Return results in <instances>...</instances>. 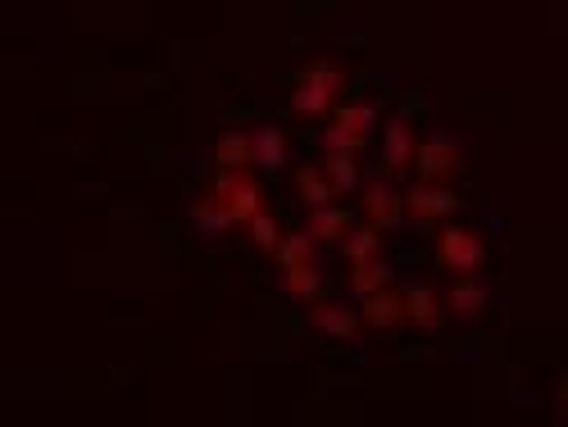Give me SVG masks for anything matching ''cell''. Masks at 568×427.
<instances>
[{
	"mask_svg": "<svg viewBox=\"0 0 568 427\" xmlns=\"http://www.w3.org/2000/svg\"><path fill=\"white\" fill-rule=\"evenodd\" d=\"M487 305H491V287L483 277H459V282L446 287V309L455 318H483Z\"/></svg>",
	"mask_w": 568,
	"mask_h": 427,
	"instance_id": "8fae6325",
	"label": "cell"
},
{
	"mask_svg": "<svg viewBox=\"0 0 568 427\" xmlns=\"http://www.w3.org/2000/svg\"><path fill=\"white\" fill-rule=\"evenodd\" d=\"M405 214L414 223H446L450 214H459V196L450 186H433V182H414L405 192Z\"/></svg>",
	"mask_w": 568,
	"mask_h": 427,
	"instance_id": "8992f818",
	"label": "cell"
},
{
	"mask_svg": "<svg viewBox=\"0 0 568 427\" xmlns=\"http://www.w3.org/2000/svg\"><path fill=\"white\" fill-rule=\"evenodd\" d=\"M342 91H346V73L333 60H310L292 87V110L301 119H323V114H337L342 105Z\"/></svg>",
	"mask_w": 568,
	"mask_h": 427,
	"instance_id": "6da1fadb",
	"label": "cell"
},
{
	"mask_svg": "<svg viewBox=\"0 0 568 427\" xmlns=\"http://www.w3.org/2000/svg\"><path fill=\"white\" fill-rule=\"evenodd\" d=\"M564 400H568V396H564Z\"/></svg>",
	"mask_w": 568,
	"mask_h": 427,
	"instance_id": "cb8c5ba5",
	"label": "cell"
},
{
	"mask_svg": "<svg viewBox=\"0 0 568 427\" xmlns=\"http://www.w3.org/2000/svg\"><path fill=\"white\" fill-rule=\"evenodd\" d=\"M351 227H355V218H351V210H342V205H327V210H310V236L318 246H342L346 236H351Z\"/></svg>",
	"mask_w": 568,
	"mask_h": 427,
	"instance_id": "4fadbf2b",
	"label": "cell"
},
{
	"mask_svg": "<svg viewBox=\"0 0 568 427\" xmlns=\"http://www.w3.org/2000/svg\"><path fill=\"white\" fill-rule=\"evenodd\" d=\"M342 251H346V260H351V264L383 260V255H377V251H383V232H377L373 223H359V227H351V236L342 242Z\"/></svg>",
	"mask_w": 568,
	"mask_h": 427,
	"instance_id": "d6986e66",
	"label": "cell"
},
{
	"mask_svg": "<svg viewBox=\"0 0 568 427\" xmlns=\"http://www.w3.org/2000/svg\"><path fill=\"white\" fill-rule=\"evenodd\" d=\"M437 264L459 273V277H478L483 264H487V242L473 227H459V223H446L437 232Z\"/></svg>",
	"mask_w": 568,
	"mask_h": 427,
	"instance_id": "7a4b0ae2",
	"label": "cell"
},
{
	"mask_svg": "<svg viewBox=\"0 0 568 427\" xmlns=\"http://www.w3.org/2000/svg\"><path fill=\"white\" fill-rule=\"evenodd\" d=\"M314 251H318V242L310 232H287L282 236V246H277V268L287 273V268H301V264H314Z\"/></svg>",
	"mask_w": 568,
	"mask_h": 427,
	"instance_id": "ffe728a7",
	"label": "cell"
},
{
	"mask_svg": "<svg viewBox=\"0 0 568 427\" xmlns=\"http://www.w3.org/2000/svg\"><path fill=\"white\" fill-rule=\"evenodd\" d=\"M282 292H287L292 301H301V305H318L323 301V273H318V264H301V268H287L282 273Z\"/></svg>",
	"mask_w": 568,
	"mask_h": 427,
	"instance_id": "e0dca14e",
	"label": "cell"
},
{
	"mask_svg": "<svg viewBox=\"0 0 568 427\" xmlns=\"http://www.w3.org/2000/svg\"><path fill=\"white\" fill-rule=\"evenodd\" d=\"M296 192H301V201L310 205V210H327V205H333V196H337V186L333 182H327V173L323 169H301L296 173Z\"/></svg>",
	"mask_w": 568,
	"mask_h": 427,
	"instance_id": "ac0fdd59",
	"label": "cell"
},
{
	"mask_svg": "<svg viewBox=\"0 0 568 427\" xmlns=\"http://www.w3.org/2000/svg\"><path fill=\"white\" fill-rule=\"evenodd\" d=\"M323 173H327V182H333L337 192H355L359 186V160L351 151H327L323 155Z\"/></svg>",
	"mask_w": 568,
	"mask_h": 427,
	"instance_id": "7402d4cb",
	"label": "cell"
},
{
	"mask_svg": "<svg viewBox=\"0 0 568 427\" xmlns=\"http://www.w3.org/2000/svg\"><path fill=\"white\" fill-rule=\"evenodd\" d=\"M364 214H368V223H373L377 232H383V227H396V223L405 218V196L396 192L387 177H377V182L364 186Z\"/></svg>",
	"mask_w": 568,
	"mask_h": 427,
	"instance_id": "ba28073f",
	"label": "cell"
},
{
	"mask_svg": "<svg viewBox=\"0 0 568 427\" xmlns=\"http://www.w3.org/2000/svg\"><path fill=\"white\" fill-rule=\"evenodd\" d=\"M251 141H255V169L273 173V169L287 164V132H282V128L264 123V128L251 132Z\"/></svg>",
	"mask_w": 568,
	"mask_h": 427,
	"instance_id": "2e32d148",
	"label": "cell"
},
{
	"mask_svg": "<svg viewBox=\"0 0 568 427\" xmlns=\"http://www.w3.org/2000/svg\"><path fill=\"white\" fill-rule=\"evenodd\" d=\"M392 287V264L387 260H368V264H351V277H346V292L355 301H368L377 292Z\"/></svg>",
	"mask_w": 568,
	"mask_h": 427,
	"instance_id": "5bb4252c",
	"label": "cell"
},
{
	"mask_svg": "<svg viewBox=\"0 0 568 427\" xmlns=\"http://www.w3.org/2000/svg\"><path fill=\"white\" fill-rule=\"evenodd\" d=\"M310 327H314V332H323V337L351 342L355 332L364 327V318H359V309H351V305H333V301H318V305L310 309Z\"/></svg>",
	"mask_w": 568,
	"mask_h": 427,
	"instance_id": "30bf717a",
	"label": "cell"
},
{
	"mask_svg": "<svg viewBox=\"0 0 568 427\" xmlns=\"http://www.w3.org/2000/svg\"><path fill=\"white\" fill-rule=\"evenodd\" d=\"M282 236H287V232H282V227H277V218H273V214H260V218L251 223V242H255L260 251H268V255H277V246H282Z\"/></svg>",
	"mask_w": 568,
	"mask_h": 427,
	"instance_id": "603a6c76",
	"label": "cell"
},
{
	"mask_svg": "<svg viewBox=\"0 0 568 427\" xmlns=\"http://www.w3.org/2000/svg\"><path fill=\"white\" fill-rule=\"evenodd\" d=\"M214 155H219L223 173H246L255 164V141H251V132H223L214 141Z\"/></svg>",
	"mask_w": 568,
	"mask_h": 427,
	"instance_id": "9a60e30c",
	"label": "cell"
},
{
	"mask_svg": "<svg viewBox=\"0 0 568 427\" xmlns=\"http://www.w3.org/2000/svg\"><path fill=\"white\" fill-rule=\"evenodd\" d=\"M359 318H364V327H377V332L409 327V318H405V292L387 287V292H377V296L359 301Z\"/></svg>",
	"mask_w": 568,
	"mask_h": 427,
	"instance_id": "9c48e42d",
	"label": "cell"
},
{
	"mask_svg": "<svg viewBox=\"0 0 568 427\" xmlns=\"http://www.w3.org/2000/svg\"><path fill=\"white\" fill-rule=\"evenodd\" d=\"M210 196L223 201L227 214H232L236 223H246V227H251L260 214H268V210H264V186H260L251 173H223V169H219V177L210 182Z\"/></svg>",
	"mask_w": 568,
	"mask_h": 427,
	"instance_id": "5b68a950",
	"label": "cell"
},
{
	"mask_svg": "<svg viewBox=\"0 0 568 427\" xmlns=\"http://www.w3.org/2000/svg\"><path fill=\"white\" fill-rule=\"evenodd\" d=\"M464 169V146L459 136L450 132H433L428 141H418V155H414V173L418 182H433V186H450Z\"/></svg>",
	"mask_w": 568,
	"mask_h": 427,
	"instance_id": "3957f363",
	"label": "cell"
},
{
	"mask_svg": "<svg viewBox=\"0 0 568 427\" xmlns=\"http://www.w3.org/2000/svg\"><path fill=\"white\" fill-rule=\"evenodd\" d=\"M414 155H418V136H414L409 119H405V114L387 119V123H383V164H387V173L400 177V173L414 164Z\"/></svg>",
	"mask_w": 568,
	"mask_h": 427,
	"instance_id": "52a82bcc",
	"label": "cell"
},
{
	"mask_svg": "<svg viewBox=\"0 0 568 427\" xmlns=\"http://www.w3.org/2000/svg\"><path fill=\"white\" fill-rule=\"evenodd\" d=\"M192 223L205 232V236H223L236 218L227 214V205L223 201H214V196H201V201H192Z\"/></svg>",
	"mask_w": 568,
	"mask_h": 427,
	"instance_id": "44dd1931",
	"label": "cell"
},
{
	"mask_svg": "<svg viewBox=\"0 0 568 427\" xmlns=\"http://www.w3.org/2000/svg\"><path fill=\"white\" fill-rule=\"evenodd\" d=\"M373 128H377V105H373V101H359V105H337V114L327 119L323 146H327V151H351V155H359V151L368 146Z\"/></svg>",
	"mask_w": 568,
	"mask_h": 427,
	"instance_id": "277c9868",
	"label": "cell"
},
{
	"mask_svg": "<svg viewBox=\"0 0 568 427\" xmlns=\"http://www.w3.org/2000/svg\"><path fill=\"white\" fill-rule=\"evenodd\" d=\"M405 318H409V327H418V332H437L442 323H446V301L433 292V287H409L405 292Z\"/></svg>",
	"mask_w": 568,
	"mask_h": 427,
	"instance_id": "7c38bea8",
	"label": "cell"
}]
</instances>
